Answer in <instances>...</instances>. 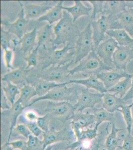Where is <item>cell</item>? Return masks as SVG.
Instances as JSON below:
<instances>
[{
	"instance_id": "1",
	"label": "cell",
	"mask_w": 133,
	"mask_h": 150,
	"mask_svg": "<svg viewBox=\"0 0 133 150\" xmlns=\"http://www.w3.org/2000/svg\"><path fill=\"white\" fill-rule=\"evenodd\" d=\"M52 45L48 48H39L38 64L35 68L29 70V76H34L53 65H65L73 62L75 45L67 44L60 50Z\"/></svg>"
},
{
	"instance_id": "2",
	"label": "cell",
	"mask_w": 133,
	"mask_h": 150,
	"mask_svg": "<svg viewBox=\"0 0 133 150\" xmlns=\"http://www.w3.org/2000/svg\"><path fill=\"white\" fill-rule=\"evenodd\" d=\"M55 39L52 45L58 48L59 45L65 46L67 44L75 45L76 42L81 31L76 23L74 22L72 16L66 11H63V17L54 26Z\"/></svg>"
},
{
	"instance_id": "3",
	"label": "cell",
	"mask_w": 133,
	"mask_h": 150,
	"mask_svg": "<svg viewBox=\"0 0 133 150\" xmlns=\"http://www.w3.org/2000/svg\"><path fill=\"white\" fill-rule=\"evenodd\" d=\"M112 70L113 69L106 66L93 50L78 65L70 70V74L72 77L76 74H80L81 76L87 78L91 76H96L103 71Z\"/></svg>"
},
{
	"instance_id": "4",
	"label": "cell",
	"mask_w": 133,
	"mask_h": 150,
	"mask_svg": "<svg viewBox=\"0 0 133 150\" xmlns=\"http://www.w3.org/2000/svg\"><path fill=\"white\" fill-rule=\"evenodd\" d=\"M83 88V87L78 84H74L71 87H68L66 85L57 87L51 90L44 96L31 100L29 107L36 103L42 100L55 102L67 101L74 105L77 102Z\"/></svg>"
},
{
	"instance_id": "5",
	"label": "cell",
	"mask_w": 133,
	"mask_h": 150,
	"mask_svg": "<svg viewBox=\"0 0 133 150\" xmlns=\"http://www.w3.org/2000/svg\"><path fill=\"white\" fill-rule=\"evenodd\" d=\"M73 62L65 65H53L32 76H28L29 84L35 79H41L57 84L66 83L72 80L69 68L72 66Z\"/></svg>"
},
{
	"instance_id": "6",
	"label": "cell",
	"mask_w": 133,
	"mask_h": 150,
	"mask_svg": "<svg viewBox=\"0 0 133 150\" xmlns=\"http://www.w3.org/2000/svg\"><path fill=\"white\" fill-rule=\"evenodd\" d=\"M94 50L91 20L79 34L75 44V57L72 65L76 66Z\"/></svg>"
},
{
	"instance_id": "7",
	"label": "cell",
	"mask_w": 133,
	"mask_h": 150,
	"mask_svg": "<svg viewBox=\"0 0 133 150\" xmlns=\"http://www.w3.org/2000/svg\"><path fill=\"white\" fill-rule=\"evenodd\" d=\"M39 23H40L37 20H29L26 19L22 8L20 15L15 22H1V24L4 29L20 40L26 33L32 31L36 28H39Z\"/></svg>"
},
{
	"instance_id": "8",
	"label": "cell",
	"mask_w": 133,
	"mask_h": 150,
	"mask_svg": "<svg viewBox=\"0 0 133 150\" xmlns=\"http://www.w3.org/2000/svg\"><path fill=\"white\" fill-rule=\"evenodd\" d=\"M76 112L74 105L67 101H49L44 110V112L49 115L51 118H55L62 122L70 120Z\"/></svg>"
},
{
	"instance_id": "9",
	"label": "cell",
	"mask_w": 133,
	"mask_h": 150,
	"mask_svg": "<svg viewBox=\"0 0 133 150\" xmlns=\"http://www.w3.org/2000/svg\"><path fill=\"white\" fill-rule=\"evenodd\" d=\"M113 22L109 16L103 15L97 20L91 21L94 49L106 40L105 34L107 31L111 29Z\"/></svg>"
},
{
	"instance_id": "10",
	"label": "cell",
	"mask_w": 133,
	"mask_h": 150,
	"mask_svg": "<svg viewBox=\"0 0 133 150\" xmlns=\"http://www.w3.org/2000/svg\"><path fill=\"white\" fill-rule=\"evenodd\" d=\"M103 94L100 93H93L89 89L83 87L77 102L74 104L77 112H83L86 109H94L97 104L102 103Z\"/></svg>"
},
{
	"instance_id": "11",
	"label": "cell",
	"mask_w": 133,
	"mask_h": 150,
	"mask_svg": "<svg viewBox=\"0 0 133 150\" xmlns=\"http://www.w3.org/2000/svg\"><path fill=\"white\" fill-rule=\"evenodd\" d=\"M119 46L118 43L112 38L106 39L95 49V51L103 62L112 69H115L113 62V55Z\"/></svg>"
},
{
	"instance_id": "12",
	"label": "cell",
	"mask_w": 133,
	"mask_h": 150,
	"mask_svg": "<svg viewBox=\"0 0 133 150\" xmlns=\"http://www.w3.org/2000/svg\"><path fill=\"white\" fill-rule=\"evenodd\" d=\"M58 3L57 1H46L37 4L22 3L25 18L29 20H37L46 14Z\"/></svg>"
},
{
	"instance_id": "13",
	"label": "cell",
	"mask_w": 133,
	"mask_h": 150,
	"mask_svg": "<svg viewBox=\"0 0 133 150\" xmlns=\"http://www.w3.org/2000/svg\"><path fill=\"white\" fill-rule=\"evenodd\" d=\"M126 71L114 69L110 71H106L98 74L96 77L102 82L107 90L111 89L119 82L122 78L128 77Z\"/></svg>"
},
{
	"instance_id": "14",
	"label": "cell",
	"mask_w": 133,
	"mask_h": 150,
	"mask_svg": "<svg viewBox=\"0 0 133 150\" xmlns=\"http://www.w3.org/2000/svg\"><path fill=\"white\" fill-rule=\"evenodd\" d=\"M72 133L67 128H64L59 131H57L52 127L47 132H43L42 134L44 149L49 146L59 142L67 141L70 142L72 138Z\"/></svg>"
},
{
	"instance_id": "15",
	"label": "cell",
	"mask_w": 133,
	"mask_h": 150,
	"mask_svg": "<svg viewBox=\"0 0 133 150\" xmlns=\"http://www.w3.org/2000/svg\"><path fill=\"white\" fill-rule=\"evenodd\" d=\"M111 29L124 30L133 38V9H126L121 12L112 24Z\"/></svg>"
},
{
	"instance_id": "16",
	"label": "cell",
	"mask_w": 133,
	"mask_h": 150,
	"mask_svg": "<svg viewBox=\"0 0 133 150\" xmlns=\"http://www.w3.org/2000/svg\"><path fill=\"white\" fill-rule=\"evenodd\" d=\"M133 59V49L127 47L119 46L113 55V64L115 68L126 71L128 63Z\"/></svg>"
},
{
	"instance_id": "17",
	"label": "cell",
	"mask_w": 133,
	"mask_h": 150,
	"mask_svg": "<svg viewBox=\"0 0 133 150\" xmlns=\"http://www.w3.org/2000/svg\"><path fill=\"white\" fill-rule=\"evenodd\" d=\"M70 120H71V127L72 129H84L95 123V118L94 115L87 111L86 112H75Z\"/></svg>"
},
{
	"instance_id": "18",
	"label": "cell",
	"mask_w": 133,
	"mask_h": 150,
	"mask_svg": "<svg viewBox=\"0 0 133 150\" xmlns=\"http://www.w3.org/2000/svg\"><path fill=\"white\" fill-rule=\"evenodd\" d=\"M29 70L25 67H20L8 72L1 78L2 82H10L15 85H24L29 84Z\"/></svg>"
},
{
	"instance_id": "19",
	"label": "cell",
	"mask_w": 133,
	"mask_h": 150,
	"mask_svg": "<svg viewBox=\"0 0 133 150\" xmlns=\"http://www.w3.org/2000/svg\"><path fill=\"white\" fill-rule=\"evenodd\" d=\"M126 9V1H106L103 3L101 15L109 16L113 22H114L117 17Z\"/></svg>"
},
{
	"instance_id": "20",
	"label": "cell",
	"mask_w": 133,
	"mask_h": 150,
	"mask_svg": "<svg viewBox=\"0 0 133 150\" xmlns=\"http://www.w3.org/2000/svg\"><path fill=\"white\" fill-rule=\"evenodd\" d=\"M74 132L75 135L77 139V141L75 143L72 144L68 146V148L73 150L78 146H81V145L84 141H91L95 140L100 134L97 133L98 128L94 127L93 129L87 128L86 130L84 129H72Z\"/></svg>"
},
{
	"instance_id": "21",
	"label": "cell",
	"mask_w": 133,
	"mask_h": 150,
	"mask_svg": "<svg viewBox=\"0 0 133 150\" xmlns=\"http://www.w3.org/2000/svg\"><path fill=\"white\" fill-rule=\"evenodd\" d=\"M38 28H36L29 32L24 34L22 38L19 40V44L20 45L19 51L22 53L24 57L27 56L36 48L37 39V31Z\"/></svg>"
},
{
	"instance_id": "22",
	"label": "cell",
	"mask_w": 133,
	"mask_h": 150,
	"mask_svg": "<svg viewBox=\"0 0 133 150\" xmlns=\"http://www.w3.org/2000/svg\"><path fill=\"white\" fill-rule=\"evenodd\" d=\"M54 34V27L47 24L42 26L37 31V46L40 48H48L52 45L53 35Z\"/></svg>"
},
{
	"instance_id": "23",
	"label": "cell",
	"mask_w": 133,
	"mask_h": 150,
	"mask_svg": "<svg viewBox=\"0 0 133 150\" xmlns=\"http://www.w3.org/2000/svg\"><path fill=\"white\" fill-rule=\"evenodd\" d=\"M125 105L126 103L115 94L107 92L103 94L102 108L109 112L114 113L116 111H119L122 106Z\"/></svg>"
},
{
	"instance_id": "24",
	"label": "cell",
	"mask_w": 133,
	"mask_h": 150,
	"mask_svg": "<svg viewBox=\"0 0 133 150\" xmlns=\"http://www.w3.org/2000/svg\"><path fill=\"white\" fill-rule=\"evenodd\" d=\"M69 84H78L83 85L87 89H94L101 94L107 92V90L102 82L95 76H91L83 79H72L69 82Z\"/></svg>"
},
{
	"instance_id": "25",
	"label": "cell",
	"mask_w": 133,
	"mask_h": 150,
	"mask_svg": "<svg viewBox=\"0 0 133 150\" xmlns=\"http://www.w3.org/2000/svg\"><path fill=\"white\" fill-rule=\"evenodd\" d=\"M74 5L72 7H63V9L69 13L72 17L74 22L76 23L79 18L82 16L91 17L93 7H87L81 1H74Z\"/></svg>"
},
{
	"instance_id": "26",
	"label": "cell",
	"mask_w": 133,
	"mask_h": 150,
	"mask_svg": "<svg viewBox=\"0 0 133 150\" xmlns=\"http://www.w3.org/2000/svg\"><path fill=\"white\" fill-rule=\"evenodd\" d=\"M63 1H59L56 5L52 9L47 12L46 14L41 17L37 20L38 22L42 23L44 21L47 22L48 24L52 25L55 23H58L63 17Z\"/></svg>"
},
{
	"instance_id": "27",
	"label": "cell",
	"mask_w": 133,
	"mask_h": 150,
	"mask_svg": "<svg viewBox=\"0 0 133 150\" xmlns=\"http://www.w3.org/2000/svg\"><path fill=\"white\" fill-rule=\"evenodd\" d=\"M109 37L116 41L119 46L127 47L133 49V38L122 29H111L106 33Z\"/></svg>"
},
{
	"instance_id": "28",
	"label": "cell",
	"mask_w": 133,
	"mask_h": 150,
	"mask_svg": "<svg viewBox=\"0 0 133 150\" xmlns=\"http://www.w3.org/2000/svg\"><path fill=\"white\" fill-rule=\"evenodd\" d=\"M29 84L34 87L38 97L44 96L54 88L67 85L66 83L57 84L55 82H49L41 79H35L31 81Z\"/></svg>"
},
{
	"instance_id": "29",
	"label": "cell",
	"mask_w": 133,
	"mask_h": 150,
	"mask_svg": "<svg viewBox=\"0 0 133 150\" xmlns=\"http://www.w3.org/2000/svg\"><path fill=\"white\" fill-rule=\"evenodd\" d=\"M25 109V108L20 103L17 101L13 105L11 106L10 109L2 111L5 112L6 114H7V116L8 117V118L9 119V121H10V133H9L8 140V142H9V141L10 140L13 130H14V128L16 126L17 119L19 118V116L22 114L24 110Z\"/></svg>"
},
{
	"instance_id": "30",
	"label": "cell",
	"mask_w": 133,
	"mask_h": 150,
	"mask_svg": "<svg viewBox=\"0 0 133 150\" xmlns=\"http://www.w3.org/2000/svg\"><path fill=\"white\" fill-rule=\"evenodd\" d=\"M91 113L95 116L96 121L95 127L97 128L103 122H107L109 123L113 124L116 122L114 113L109 112L103 108H94V109H91Z\"/></svg>"
},
{
	"instance_id": "31",
	"label": "cell",
	"mask_w": 133,
	"mask_h": 150,
	"mask_svg": "<svg viewBox=\"0 0 133 150\" xmlns=\"http://www.w3.org/2000/svg\"><path fill=\"white\" fill-rule=\"evenodd\" d=\"M19 97L17 101L20 103L24 107H29L32 98L37 96L36 89L31 84H26L20 88Z\"/></svg>"
},
{
	"instance_id": "32",
	"label": "cell",
	"mask_w": 133,
	"mask_h": 150,
	"mask_svg": "<svg viewBox=\"0 0 133 150\" xmlns=\"http://www.w3.org/2000/svg\"><path fill=\"white\" fill-rule=\"evenodd\" d=\"M132 83V76L130 75L128 77L125 78L123 80L120 81L119 82L112 87L111 89L107 90L109 93H113L115 94L119 97L123 98L128 91L129 90L131 87Z\"/></svg>"
},
{
	"instance_id": "33",
	"label": "cell",
	"mask_w": 133,
	"mask_h": 150,
	"mask_svg": "<svg viewBox=\"0 0 133 150\" xmlns=\"http://www.w3.org/2000/svg\"><path fill=\"white\" fill-rule=\"evenodd\" d=\"M112 130L106 138L105 146L107 150H116L117 148H120V142L118 139L117 134L121 129L116 128L115 123L112 124Z\"/></svg>"
},
{
	"instance_id": "34",
	"label": "cell",
	"mask_w": 133,
	"mask_h": 150,
	"mask_svg": "<svg viewBox=\"0 0 133 150\" xmlns=\"http://www.w3.org/2000/svg\"><path fill=\"white\" fill-rule=\"evenodd\" d=\"M1 88L3 90L8 100L11 104V106L13 105L15 102L17 96L20 94V89L19 86L12 84L10 82H6V85H2Z\"/></svg>"
},
{
	"instance_id": "35",
	"label": "cell",
	"mask_w": 133,
	"mask_h": 150,
	"mask_svg": "<svg viewBox=\"0 0 133 150\" xmlns=\"http://www.w3.org/2000/svg\"><path fill=\"white\" fill-rule=\"evenodd\" d=\"M132 107L133 106H132L131 104L129 105H123L119 111L123 115V117L126 124L127 130L128 131V133L130 134H131L132 127L133 122V118L131 112Z\"/></svg>"
},
{
	"instance_id": "36",
	"label": "cell",
	"mask_w": 133,
	"mask_h": 150,
	"mask_svg": "<svg viewBox=\"0 0 133 150\" xmlns=\"http://www.w3.org/2000/svg\"><path fill=\"white\" fill-rule=\"evenodd\" d=\"M13 35L1 26V46L3 50L10 49L12 42H13Z\"/></svg>"
},
{
	"instance_id": "37",
	"label": "cell",
	"mask_w": 133,
	"mask_h": 150,
	"mask_svg": "<svg viewBox=\"0 0 133 150\" xmlns=\"http://www.w3.org/2000/svg\"><path fill=\"white\" fill-rule=\"evenodd\" d=\"M39 47L36 46V48L29 54L25 57L24 60L27 63L26 69L35 68L38 64V52Z\"/></svg>"
},
{
	"instance_id": "38",
	"label": "cell",
	"mask_w": 133,
	"mask_h": 150,
	"mask_svg": "<svg viewBox=\"0 0 133 150\" xmlns=\"http://www.w3.org/2000/svg\"><path fill=\"white\" fill-rule=\"evenodd\" d=\"M27 143L28 150H45L43 141L33 135L29 137Z\"/></svg>"
},
{
	"instance_id": "39",
	"label": "cell",
	"mask_w": 133,
	"mask_h": 150,
	"mask_svg": "<svg viewBox=\"0 0 133 150\" xmlns=\"http://www.w3.org/2000/svg\"><path fill=\"white\" fill-rule=\"evenodd\" d=\"M103 1H89V3L93 6V12L91 13L90 19L91 21L96 20V16L98 14H102L103 10V5L104 3Z\"/></svg>"
},
{
	"instance_id": "40",
	"label": "cell",
	"mask_w": 133,
	"mask_h": 150,
	"mask_svg": "<svg viewBox=\"0 0 133 150\" xmlns=\"http://www.w3.org/2000/svg\"><path fill=\"white\" fill-rule=\"evenodd\" d=\"M50 119L49 115L45 114L43 117H39L36 121L38 126L44 132H47L50 129L49 126Z\"/></svg>"
},
{
	"instance_id": "41",
	"label": "cell",
	"mask_w": 133,
	"mask_h": 150,
	"mask_svg": "<svg viewBox=\"0 0 133 150\" xmlns=\"http://www.w3.org/2000/svg\"><path fill=\"white\" fill-rule=\"evenodd\" d=\"M14 50L8 49L4 51L3 60L6 67L8 69H13L12 64L14 57Z\"/></svg>"
},
{
	"instance_id": "42",
	"label": "cell",
	"mask_w": 133,
	"mask_h": 150,
	"mask_svg": "<svg viewBox=\"0 0 133 150\" xmlns=\"http://www.w3.org/2000/svg\"><path fill=\"white\" fill-rule=\"evenodd\" d=\"M14 130L17 134L22 135L27 139H29V137L32 135L29 128L25 124L17 125L15 128H14Z\"/></svg>"
},
{
	"instance_id": "43",
	"label": "cell",
	"mask_w": 133,
	"mask_h": 150,
	"mask_svg": "<svg viewBox=\"0 0 133 150\" xmlns=\"http://www.w3.org/2000/svg\"><path fill=\"white\" fill-rule=\"evenodd\" d=\"M26 125L29 128L32 135L34 136L39 137L40 135H42L44 132L39 128L36 122H29Z\"/></svg>"
},
{
	"instance_id": "44",
	"label": "cell",
	"mask_w": 133,
	"mask_h": 150,
	"mask_svg": "<svg viewBox=\"0 0 133 150\" xmlns=\"http://www.w3.org/2000/svg\"><path fill=\"white\" fill-rule=\"evenodd\" d=\"M120 148L123 150H133V136L128 134Z\"/></svg>"
},
{
	"instance_id": "45",
	"label": "cell",
	"mask_w": 133,
	"mask_h": 150,
	"mask_svg": "<svg viewBox=\"0 0 133 150\" xmlns=\"http://www.w3.org/2000/svg\"><path fill=\"white\" fill-rule=\"evenodd\" d=\"M10 145L15 149L20 150H28L27 142L24 140H17L15 141L9 142Z\"/></svg>"
},
{
	"instance_id": "46",
	"label": "cell",
	"mask_w": 133,
	"mask_h": 150,
	"mask_svg": "<svg viewBox=\"0 0 133 150\" xmlns=\"http://www.w3.org/2000/svg\"><path fill=\"white\" fill-rule=\"evenodd\" d=\"M8 100L3 90L1 88V109L2 111L10 109L11 107L8 106Z\"/></svg>"
},
{
	"instance_id": "47",
	"label": "cell",
	"mask_w": 133,
	"mask_h": 150,
	"mask_svg": "<svg viewBox=\"0 0 133 150\" xmlns=\"http://www.w3.org/2000/svg\"><path fill=\"white\" fill-rule=\"evenodd\" d=\"M24 117L29 122H36L39 116L33 111H29L25 112Z\"/></svg>"
},
{
	"instance_id": "48",
	"label": "cell",
	"mask_w": 133,
	"mask_h": 150,
	"mask_svg": "<svg viewBox=\"0 0 133 150\" xmlns=\"http://www.w3.org/2000/svg\"><path fill=\"white\" fill-rule=\"evenodd\" d=\"M128 134L129 133L127 129H121V130L118 132L117 136L120 143L123 144V142L125 140V139L126 138Z\"/></svg>"
},
{
	"instance_id": "49",
	"label": "cell",
	"mask_w": 133,
	"mask_h": 150,
	"mask_svg": "<svg viewBox=\"0 0 133 150\" xmlns=\"http://www.w3.org/2000/svg\"><path fill=\"white\" fill-rule=\"evenodd\" d=\"M132 86L130 88V90L128 91V92L127 93L125 96L122 98L123 101L127 103V101L133 99V74L132 75Z\"/></svg>"
},
{
	"instance_id": "50",
	"label": "cell",
	"mask_w": 133,
	"mask_h": 150,
	"mask_svg": "<svg viewBox=\"0 0 133 150\" xmlns=\"http://www.w3.org/2000/svg\"><path fill=\"white\" fill-rule=\"evenodd\" d=\"M100 142L96 139L93 141V144L90 145L87 150H100Z\"/></svg>"
},
{
	"instance_id": "51",
	"label": "cell",
	"mask_w": 133,
	"mask_h": 150,
	"mask_svg": "<svg viewBox=\"0 0 133 150\" xmlns=\"http://www.w3.org/2000/svg\"><path fill=\"white\" fill-rule=\"evenodd\" d=\"M14 149L13 147L10 145L9 142H7L6 143L4 144L3 145H2L1 147V150H14Z\"/></svg>"
},
{
	"instance_id": "52",
	"label": "cell",
	"mask_w": 133,
	"mask_h": 150,
	"mask_svg": "<svg viewBox=\"0 0 133 150\" xmlns=\"http://www.w3.org/2000/svg\"><path fill=\"white\" fill-rule=\"evenodd\" d=\"M53 148V145H49V146H48L46 148L45 150H52Z\"/></svg>"
},
{
	"instance_id": "53",
	"label": "cell",
	"mask_w": 133,
	"mask_h": 150,
	"mask_svg": "<svg viewBox=\"0 0 133 150\" xmlns=\"http://www.w3.org/2000/svg\"><path fill=\"white\" fill-rule=\"evenodd\" d=\"M83 146H81V147H79V150H82V149H83ZM70 150H72L70 149Z\"/></svg>"
},
{
	"instance_id": "54",
	"label": "cell",
	"mask_w": 133,
	"mask_h": 150,
	"mask_svg": "<svg viewBox=\"0 0 133 150\" xmlns=\"http://www.w3.org/2000/svg\"><path fill=\"white\" fill-rule=\"evenodd\" d=\"M102 150H106V149H103Z\"/></svg>"
},
{
	"instance_id": "55",
	"label": "cell",
	"mask_w": 133,
	"mask_h": 150,
	"mask_svg": "<svg viewBox=\"0 0 133 150\" xmlns=\"http://www.w3.org/2000/svg\"><path fill=\"white\" fill-rule=\"evenodd\" d=\"M132 106H133V103H132V104H131Z\"/></svg>"
}]
</instances>
